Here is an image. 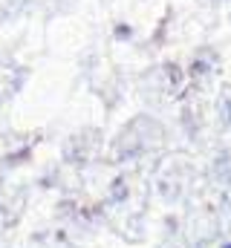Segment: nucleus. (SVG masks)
<instances>
[{
  "mask_svg": "<svg viewBox=\"0 0 231 248\" xmlns=\"http://www.w3.org/2000/svg\"><path fill=\"white\" fill-rule=\"evenodd\" d=\"M229 248H231V246H229Z\"/></svg>",
  "mask_w": 231,
  "mask_h": 248,
  "instance_id": "obj_1",
  "label": "nucleus"
}]
</instances>
